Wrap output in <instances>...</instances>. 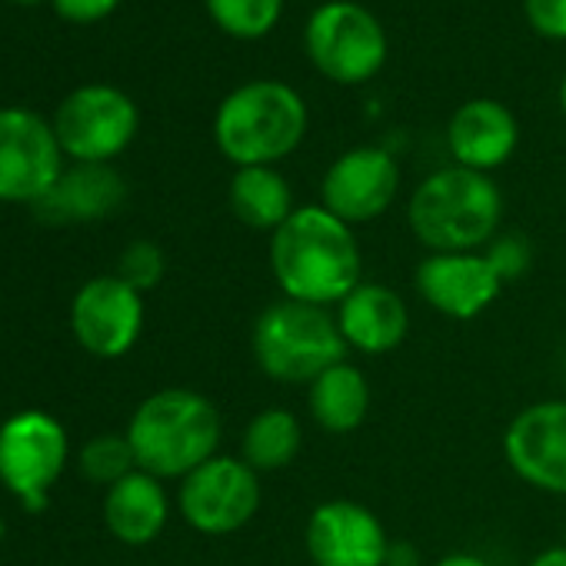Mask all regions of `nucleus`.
I'll return each mask as SVG.
<instances>
[{
    "mask_svg": "<svg viewBox=\"0 0 566 566\" xmlns=\"http://www.w3.org/2000/svg\"><path fill=\"white\" fill-rule=\"evenodd\" d=\"M263 500L260 473L243 457H210L187 473L177 490V510L184 523L203 536H230L243 530Z\"/></svg>",
    "mask_w": 566,
    "mask_h": 566,
    "instance_id": "obj_8",
    "label": "nucleus"
},
{
    "mask_svg": "<svg viewBox=\"0 0 566 566\" xmlns=\"http://www.w3.org/2000/svg\"><path fill=\"white\" fill-rule=\"evenodd\" d=\"M337 327L347 344V350H357L364 357H384L394 354L407 334H410V307L407 301L387 287V283L364 280L337 304Z\"/></svg>",
    "mask_w": 566,
    "mask_h": 566,
    "instance_id": "obj_17",
    "label": "nucleus"
},
{
    "mask_svg": "<svg viewBox=\"0 0 566 566\" xmlns=\"http://www.w3.org/2000/svg\"><path fill=\"white\" fill-rule=\"evenodd\" d=\"M559 111H563V117H566V74H563V81H559Z\"/></svg>",
    "mask_w": 566,
    "mask_h": 566,
    "instance_id": "obj_32",
    "label": "nucleus"
},
{
    "mask_svg": "<svg viewBox=\"0 0 566 566\" xmlns=\"http://www.w3.org/2000/svg\"><path fill=\"white\" fill-rule=\"evenodd\" d=\"M407 223L427 253H473L500 233L503 193L490 174L450 164L417 184Z\"/></svg>",
    "mask_w": 566,
    "mask_h": 566,
    "instance_id": "obj_3",
    "label": "nucleus"
},
{
    "mask_svg": "<svg viewBox=\"0 0 566 566\" xmlns=\"http://www.w3.org/2000/svg\"><path fill=\"white\" fill-rule=\"evenodd\" d=\"M140 127L137 104L111 84H87L67 94L54 114V134L64 157L77 164H111Z\"/></svg>",
    "mask_w": 566,
    "mask_h": 566,
    "instance_id": "obj_7",
    "label": "nucleus"
},
{
    "mask_svg": "<svg viewBox=\"0 0 566 566\" xmlns=\"http://www.w3.org/2000/svg\"><path fill=\"white\" fill-rule=\"evenodd\" d=\"M11 4H21V8H34V4H41V0H11Z\"/></svg>",
    "mask_w": 566,
    "mask_h": 566,
    "instance_id": "obj_33",
    "label": "nucleus"
},
{
    "mask_svg": "<svg viewBox=\"0 0 566 566\" xmlns=\"http://www.w3.org/2000/svg\"><path fill=\"white\" fill-rule=\"evenodd\" d=\"M164 270H167V260H164V250L154 240H134L120 253V263H117V276L124 283H130L137 294L154 291L157 283L164 280Z\"/></svg>",
    "mask_w": 566,
    "mask_h": 566,
    "instance_id": "obj_25",
    "label": "nucleus"
},
{
    "mask_svg": "<svg viewBox=\"0 0 566 566\" xmlns=\"http://www.w3.org/2000/svg\"><path fill=\"white\" fill-rule=\"evenodd\" d=\"M483 256L490 260V266L496 270V276L503 283H513V280L526 276V270L533 263V243L520 230H503L483 247Z\"/></svg>",
    "mask_w": 566,
    "mask_h": 566,
    "instance_id": "obj_26",
    "label": "nucleus"
},
{
    "mask_svg": "<svg viewBox=\"0 0 566 566\" xmlns=\"http://www.w3.org/2000/svg\"><path fill=\"white\" fill-rule=\"evenodd\" d=\"M51 8L67 24H97L120 8V0H51Z\"/></svg>",
    "mask_w": 566,
    "mask_h": 566,
    "instance_id": "obj_28",
    "label": "nucleus"
},
{
    "mask_svg": "<svg viewBox=\"0 0 566 566\" xmlns=\"http://www.w3.org/2000/svg\"><path fill=\"white\" fill-rule=\"evenodd\" d=\"M526 566H566V543H559V546H546V549H539Z\"/></svg>",
    "mask_w": 566,
    "mask_h": 566,
    "instance_id": "obj_31",
    "label": "nucleus"
},
{
    "mask_svg": "<svg viewBox=\"0 0 566 566\" xmlns=\"http://www.w3.org/2000/svg\"><path fill=\"white\" fill-rule=\"evenodd\" d=\"M71 331L91 357L117 360L140 340L144 294H137L117 273L94 276L71 304Z\"/></svg>",
    "mask_w": 566,
    "mask_h": 566,
    "instance_id": "obj_13",
    "label": "nucleus"
},
{
    "mask_svg": "<svg viewBox=\"0 0 566 566\" xmlns=\"http://www.w3.org/2000/svg\"><path fill=\"white\" fill-rule=\"evenodd\" d=\"M311 111L297 87L283 81H247L213 114V144L233 167H276L307 137Z\"/></svg>",
    "mask_w": 566,
    "mask_h": 566,
    "instance_id": "obj_2",
    "label": "nucleus"
},
{
    "mask_svg": "<svg viewBox=\"0 0 566 566\" xmlns=\"http://www.w3.org/2000/svg\"><path fill=\"white\" fill-rule=\"evenodd\" d=\"M127 197L124 177L111 164H77L61 174L44 200H38L41 220L54 223H84L114 213Z\"/></svg>",
    "mask_w": 566,
    "mask_h": 566,
    "instance_id": "obj_18",
    "label": "nucleus"
},
{
    "mask_svg": "<svg viewBox=\"0 0 566 566\" xmlns=\"http://www.w3.org/2000/svg\"><path fill=\"white\" fill-rule=\"evenodd\" d=\"M227 200L243 227L263 233L280 230L297 210L294 190L276 167H237L227 187Z\"/></svg>",
    "mask_w": 566,
    "mask_h": 566,
    "instance_id": "obj_21",
    "label": "nucleus"
},
{
    "mask_svg": "<svg viewBox=\"0 0 566 566\" xmlns=\"http://www.w3.org/2000/svg\"><path fill=\"white\" fill-rule=\"evenodd\" d=\"M304 51L331 84L360 87L384 71L390 41L380 18L357 0H327L307 18Z\"/></svg>",
    "mask_w": 566,
    "mask_h": 566,
    "instance_id": "obj_6",
    "label": "nucleus"
},
{
    "mask_svg": "<svg viewBox=\"0 0 566 566\" xmlns=\"http://www.w3.org/2000/svg\"><path fill=\"white\" fill-rule=\"evenodd\" d=\"M170 520V496L164 480L134 470L120 483H114L104 496V523L127 546L154 543Z\"/></svg>",
    "mask_w": 566,
    "mask_h": 566,
    "instance_id": "obj_19",
    "label": "nucleus"
},
{
    "mask_svg": "<svg viewBox=\"0 0 566 566\" xmlns=\"http://www.w3.org/2000/svg\"><path fill=\"white\" fill-rule=\"evenodd\" d=\"M423 559H420V549L410 543V539H403V543H394L390 539V549H387V563L384 566H420Z\"/></svg>",
    "mask_w": 566,
    "mask_h": 566,
    "instance_id": "obj_29",
    "label": "nucleus"
},
{
    "mask_svg": "<svg viewBox=\"0 0 566 566\" xmlns=\"http://www.w3.org/2000/svg\"><path fill=\"white\" fill-rule=\"evenodd\" d=\"M64 174L54 124L28 107H0V203H38Z\"/></svg>",
    "mask_w": 566,
    "mask_h": 566,
    "instance_id": "obj_10",
    "label": "nucleus"
},
{
    "mask_svg": "<svg viewBox=\"0 0 566 566\" xmlns=\"http://www.w3.org/2000/svg\"><path fill=\"white\" fill-rule=\"evenodd\" d=\"M400 193V164L384 147L344 150L321 180V203L350 227L384 217Z\"/></svg>",
    "mask_w": 566,
    "mask_h": 566,
    "instance_id": "obj_11",
    "label": "nucleus"
},
{
    "mask_svg": "<svg viewBox=\"0 0 566 566\" xmlns=\"http://www.w3.org/2000/svg\"><path fill=\"white\" fill-rule=\"evenodd\" d=\"M203 4L210 21L233 41H260L283 18V0H203Z\"/></svg>",
    "mask_w": 566,
    "mask_h": 566,
    "instance_id": "obj_23",
    "label": "nucleus"
},
{
    "mask_svg": "<svg viewBox=\"0 0 566 566\" xmlns=\"http://www.w3.org/2000/svg\"><path fill=\"white\" fill-rule=\"evenodd\" d=\"M71 457L67 430L41 410H24L0 427V483L31 513L48 503Z\"/></svg>",
    "mask_w": 566,
    "mask_h": 566,
    "instance_id": "obj_9",
    "label": "nucleus"
},
{
    "mask_svg": "<svg viewBox=\"0 0 566 566\" xmlns=\"http://www.w3.org/2000/svg\"><path fill=\"white\" fill-rule=\"evenodd\" d=\"M223 417L217 403L187 387L150 394L127 423V440L137 470L157 480H184L210 457H217Z\"/></svg>",
    "mask_w": 566,
    "mask_h": 566,
    "instance_id": "obj_4",
    "label": "nucleus"
},
{
    "mask_svg": "<svg viewBox=\"0 0 566 566\" xmlns=\"http://www.w3.org/2000/svg\"><path fill=\"white\" fill-rule=\"evenodd\" d=\"M137 470V457L130 450V440L127 433L117 437V433H104V437H94L84 450H81V473L91 480V483H101V486H114L120 483L124 476H130Z\"/></svg>",
    "mask_w": 566,
    "mask_h": 566,
    "instance_id": "obj_24",
    "label": "nucleus"
},
{
    "mask_svg": "<svg viewBox=\"0 0 566 566\" xmlns=\"http://www.w3.org/2000/svg\"><path fill=\"white\" fill-rule=\"evenodd\" d=\"M430 566H493L490 559H483L480 553H467V549H457V553H447L440 559H433Z\"/></svg>",
    "mask_w": 566,
    "mask_h": 566,
    "instance_id": "obj_30",
    "label": "nucleus"
},
{
    "mask_svg": "<svg viewBox=\"0 0 566 566\" xmlns=\"http://www.w3.org/2000/svg\"><path fill=\"white\" fill-rule=\"evenodd\" d=\"M304 546L314 566H384L390 536L370 506L337 496L311 510Z\"/></svg>",
    "mask_w": 566,
    "mask_h": 566,
    "instance_id": "obj_14",
    "label": "nucleus"
},
{
    "mask_svg": "<svg viewBox=\"0 0 566 566\" xmlns=\"http://www.w3.org/2000/svg\"><path fill=\"white\" fill-rule=\"evenodd\" d=\"M520 124L513 111L493 97H473L460 104L447 124V147L457 167L493 174L516 154Z\"/></svg>",
    "mask_w": 566,
    "mask_h": 566,
    "instance_id": "obj_16",
    "label": "nucleus"
},
{
    "mask_svg": "<svg viewBox=\"0 0 566 566\" xmlns=\"http://www.w3.org/2000/svg\"><path fill=\"white\" fill-rule=\"evenodd\" d=\"M523 18L543 41H566V0H523Z\"/></svg>",
    "mask_w": 566,
    "mask_h": 566,
    "instance_id": "obj_27",
    "label": "nucleus"
},
{
    "mask_svg": "<svg viewBox=\"0 0 566 566\" xmlns=\"http://www.w3.org/2000/svg\"><path fill=\"white\" fill-rule=\"evenodd\" d=\"M250 347L256 370L283 387H311L324 370L347 360L337 317L327 307L287 297L256 314Z\"/></svg>",
    "mask_w": 566,
    "mask_h": 566,
    "instance_id": "obj_5",
    "label": "nucleus"
},
{
    "mask_svg": "<svg viewBox=\"0 0 566 566\" xmlns=\"http://www.w3.org/2000/svg\"><path fill=\"white\" fill-rule=\"evenodd\" d=\"M301 447H304V427H301V417L287 407L260 410L240 437V457L256 473H273V470L291 467Z\"/></svg>",
    "mask_w": 566,
    "mask_h": 566,
    "instance_id": "obj_22",
    "label": "nucleus"
},
{
    "mask_svg": "<svg viewBox=\"0 0 566 566\" xmlns=\"http://www.w3.org/2000/svg\"><path fill=\"white\" fill-rule=\"evenodd\" d=\"M503 460L526 486L566 496V400L523 407L503 430Z\"/></svg>",
    "mask_w": 566,
    "mask_h": 566,
    "instance_id": "obj_12",
    "label": "nucleus"
},
{
    "mask_svg": "<svg viewBox=\"0 0 566 566\" xmlns=\"http://www.w3.org/2000/svg\"><path fill=\"white\" fill-rule=\"evenodd\" d=\"M413 287L423 304L450 321H473L490 311L506 283L496 276L483 250L427 253L413 270Z\"/></svg>",
    "mask_w": 566,
    "mask_h": 566,
    "instance_id": "obj_15",
    "label": "nucleus"
},
{
    "mask_svg": "<svg viewBox=\"0 0 566 566\" xmlns=\"http://www.w3.org/2000/svg\"><path fill=\"white\" fill-rule=\"evenodd\" d=\"M270 273L287 301L337 307L364 283V253L350 223L324 203L297 207L270 233Z\"/></svg>",
    "mask_w": 566,
    "mask_h": 566,
    "instance_id": "obj_1",
    "label": "nucleus"
},
{
    "mask_svg": "<svg viewBox=\"0 0 566 566\" xmlns=\"http://www.w3.org/2000/svg\"><path fill=\"white\" fill-rule=\"evenodd\" d=\"M370 400H374L370 380L350 360L334 364L307 387L311 420L331 437H347L360 430L364 420L370 417Z\"/></svg>",
    "mask_w": 566,
    "mask_h": 566,
    "instance_id": "obj_20",
    "label": "nucleus"
}]
</instances>
